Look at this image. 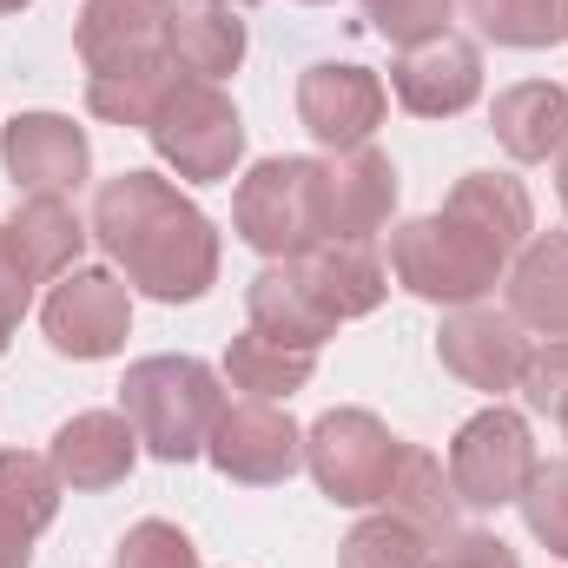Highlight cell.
<instances>
[{
  "label": "cell",
  "mask_w": 568,
  "mask_h": 568,
  "mask_svg": "<svg viewBox=\"0 0 568 568\" xmlns=\"http://www.w3.org/2000/svg\"><path fill=\"white\" fill-rule=\"evenodd\" d=\"M205 456H212V469H219L225 483L272 489V483H284V476L304 463V429L291 424L278 404L245 397V404H225V410H219Z\"/></svg>",
  "instance_id": "cell-11"
},
{
  "label": "cell",
  "mask_w": 568,
  "mask_h": 568,
  "mask_svg": "<svg viewBox=\"0 0 568 568\" xmlns=\"http://www.w3.org/2000/svg\"><path fill=\"white\" fill-rule=\"evenodd\" d=\"M449 219H463L483 245H496L503 258H516L536 232V205H529V185L509 179V172H463L456 192L443 199Z\"/></svg>",
  "instance_id": "cell-19"
},
{
  "label": "cell",
  "mask_w": 568,
  "mask_h": 568,
  "mask_svg": "<svg viewBox=\"0 0 568 568\" xmlns=\"http://www.w3.org/2000/svg\"><path fill=\"white\" fill-rule=\"evenodd\" d=\"M556 429H562V443H568V404H562V410H556Z\"/></svg>",
  "instance_id": "cell-38"
},
{
  "label": "cell",
  "mask_w": 568,
  "mask_h": 568,
  "mask_svg": "<svg viewBox=\"0 0 568 568\" xmlns=\"http://www.w3.org/2000/svg\"><path fill=\"white\" fill-rule=\"evenodd\" d=\"M165 53H172V67L185 80H225V73H239V60H245V20H239V7H219V0L179 7L172 33H165Z\"/></svg>",
  "instance_id": "cell-24"
},
{
  "label": "cell",
  "mask_w": 568,
  "mask_h": 568,
  "mask_svg": "<svg viewBox=\"0 0 568 568\" xmlns=\"http://www.w3.org/2000/svg\"><path fill=\"white\" fill-rule=\"evenodd\" d=\"M390 93H397V106L417 113V120H456V113H469L476 93H483V53H476V40H463V33H429L417 47H397Z\"/></svg>",
  "instance_id": "cell-12"
},
{
  "label": "cell",
  "mask_w": 568,
  "mask_h": 568,
  "mask_svg": "<svg viewBox=\"0 0 568 568\" xmlns=\"http://www.w3.org/2000/svg\"><path fill=\"white\" fill-rule=\"evenodd\" d=\"M20 7H27V0H0V13H20Z\"/></svg>",
  "instance_id": "cell-39"
},
{
  "label": "cell",
  "mask_w": 568,
  "mask_h": 568,
  "mask_svg": "<svg viewBox=\"0 0 568 568\" xmlns=\"http://www.w3.org/2000/svg\"><path fill=\"white\" fill-rule=\"evenodd\" d=\"M311 7H331V0H311Z\"/></svg>",
  "instance_id": "cell-42"
},
{
  "label": "cell",
  "mask_w": 568,
  "mask_h": 568,
  "mask_svg": "<svg viewBox=\"0 0 568 568\" xmlns=\"http://www.w3.org/2000/svg\"><path fill=\"white\" fill-rule=\"evenodd\" d=\"M556 192H562V212H568V145H562V165H556Z\"/></svg>",
  "instance_id": "cell-37"
},
{
  "label": "cell",
  "mask_w": 568,
  "mask_h": 568,
  "mask_svg": "<svg viewBox=\"0 0 568 568\" xmlns=\"http://www.w3.org/2000/svg\"><path fill=\"white\" fill-rule=\"evenodd\" d=\"M390 272L410 297L424 304H483L496 278L509 272V258L496 245H483L463 219L449 212H429V219H410L390 232Z\"/></svg>",
  "instance_id": "cell-4"
},
{
  "label": "cell",
  "mask_w": 568,
  "mask_h": 568,
  "mask_svg": "<svg viewBox=\"0 0 568 568\" xmlns=\"http://www.w3.org/2000/svg\"><path fill=\"white\" fill-rule=\"evenodd\" d=\"M219 7H258V0H219Z\"/></svg>",
  "instance_id": "cell-40"
},
{
  "label": "cell",
  "mask_w": 568,
  "mask_h": 568,
  "mask_svg": "<svg viewBox=\"0 0 568 568\" xmlns=\"http://www.w3.org/2000/svg\"><path fill=\"white\" fill-rule=\"evenodd\" d=\"M87 165H93V145L67 113H20L0 126V172L20 192H60L67 199L87 185Z\"/></svg>",
  "instance_id": "cell-13"
},
{
  "label": "cell",
  "mask_w": 568,
  "mask_h": 568,
  "mask_svg": "<svg viewBox=\"0 0 568 568\" xmlns=\"http://www.w3.org/2000/svg\"><path fill=\"white\" fill-rule=\"evenodd\" d=\"M523 523H529V536H536L549 556L568 562V463L529 476V489H523Z\"/></svg>",
  "instance_id": "cell-30"
},
{
  "label": "cell",
  "mask_w": 568,
  "mask_h": 568,
  "mask_svg": "<svg viewBox=\"0 0 568 568\" xmlns=\"http://www.w3.org/2000/svg\"><path fill=\"white\" fill-rule=\"evenodd\" d=\"M47 463L60 469L67 489L93 496V489H113V483L133 476V463H140V436H133V424H126L120 410H80V417H67V424L53 429Z\"/></svg>",
  "instance_id": "cell-14"
},
{
  "label": "cell",
  "mask_w": 568,
  "mask_h": 568,
  "mask_svg": "<svg viewBox=\"0 0 568 568\" xmlns=\"http://www.w3.org/2000/svg\"><path fill=\"white\" fill-rule=\"evenodd\" d=\"M562 27H568V0H562Z\"/></svg>",
  "instance_id": "cell-41"
},
{
  "label": "cell",
  "mask_w": 568,
  "mask_h": 568,
  "mask_svg": "<svg viewBox=\"0 0 568 568\" xmlns=\"http://www.w3.org/2000/svg\"><path fill=\"white\" fill-rule=\"evenodd\" d=\"M509 317L536 337H568V232H542L516 252Z\"/></svg>",
  "instance_id": "cell-20"
},
{
  "label": "cell",
  "mask_w": 568,
  "mask_h": 568,
  "mask_svg": "<svg viewBox=\"0 0 568 568\" xmlns=\"http://www.w3.org/2000/svg\"><path fill=\"white\" fill-rule=\"evenodd\" d=\"M87 239H93V225H80V212H73L60 192H27V199L13 205V219H7V245H13V258L27 265L33 284L67 278V272L80 265Z\"/></svg>",
  "instance_id": "cell-18"
},
{
  "label": "cell",
  "mask_w": 568,
  "mask_h": 568,
  "mask_svg": "<svg viewBox=\"0 0 568 568\" xmlns=\"http://www.w3.org/2000/svg\"><path fill=\"white\" fill-rule=\"evenodd\" d=\"M324 199H331V239H377L397 212V165L377 145H351L324 159Z\"/></svg>",
  "instance_id": "cell-15"
},
{
  "label": "cell",
  "mask_w": 568,
  "mask_h": 568,
  "mask_svg": "<svg viewBox=\"0 0 568 568\" xmlns=\"http://www.w3.org/2000/svg\"><path fill=\"white\" fill-rule=\"evenodd\" d=\"M311 371H317V351H291L278 337L252 331V324L225 344V384L245 390V397H258V404H284L291 390L311 384Z\"/></svg>",
  "instance_id": "cell-26"
},
{
  "label": "cell",
  "mask_w": 568,
  "mask_h": 568,
  "mask_svg": "<svg viewBox=\"0 0 568 568\" xmlns=\"http://www.w3.org/2000/svg\"><path fill=\"white\" fill-rule=\"evenodd\" d=\"M489 126H496V145H503L509 159L536 165V159H549V152L568 145V93L556 80H523V87L496 93Z\"/></svg>",
  "instance_id": "cell-22"
},
{
  "label": "cell",
  "mask_w": 568,
  "mask_h": 568,
  "mask_svg": "<svg viewBox=\"0 0 568 568\" xmlns=\"http://www.w3.org/2000/svg\"><path fill=\"white\" fill-rule=\"evenodd\" d=\"M33 562V529H20L13 516H0V568H27Z\"/></svg>",
  "instance_id": "cell-36"
},
{
  "label": "cell",
  "mask_w": 568,
  "mask_h": 568,
  "mask_svg": "<svg viewBox=\"0 0 568 568\" xmlns=\"http://www.w3.org/2000/svg\"><path fill=\"white\" fill-rule=\"evenodd\" d=\"M404 436H390L371 410H331L304 429V469L337 509H371L384 503V483L397 469Z\"/></svg>",
  "instance_id": "cell-7"
},
{
  "label": "cell",
  "mask_w": 568,
  "mask_h": 568,
  "mask_svg": "<svg viewBox=\"0 0 568 568\" xmlns=\"http://www.w3.org/2000/svg\"><path fill=\"white\" fill-rule=\"evenodd\" d=\"M449 13H456V0H364V20L384 40H397V47H417L429 33H449Z\"/></svg>",
  "instance_id": "cell-32"
},
{
  "label": "cell",
  "mask_w": 568,
  "mask_h": 568,
  "mask_svg": "<svg viewBox=\"0 0 568 568\" xmlns=\"http://www.w3.org/2000/svg\"><path fill=\"white\" fill-rule=\"evenodd\" d=\"M219 410H225L219 371L199 357H140L120 384V417L133 424L145 456H159V463L205 456Z\"/></svg>",
  "instance_id": "cell-2"
},
{
  "label": "cell",
  "mask_w": 568,
  "mask_h": 568,
  "mask_svg": "<svg viewBox=\"0 0 568 568\" xmlns=\"http://www.w3.org/2000/svg\"><path fill=\"white\" fill-rule=\"evenodd\" d=\"M185 73L172 67V53H140V60H113L87 73V106L106 126H152L159 100L179 87Z\"/></svg>",
  "instance_id": "cell-23"
},
{
  "label": "cell",
  "mask_w": 568,
  "mask_h": 568,
  "mask_svg": "<svg viewBox=\"0 0 568 568\" xmlns=\"http://www.w3.org/2000/svg\"><path fill=\"white\" fill-rule=\"evenodd\" d=\"M337 568H429V542L397 516H371L344 536Z\"/></svg>",
  "instance_id": "cell-29"
},
{
  "label": "cell",
  "mask_w": 568,
  "mask_h": 568,
  "mask_svg": "<svg viewBox=\"0 0 568 568\" xmlns=\"http://www.w3.org/2000/svg\"><path fill=\"white\" fill-rule=\"evenodd\" d=\"M291 272L311 284V297H317L337 324L371 317V311L384 304V291H390V272H384L377 245H364V239H324V245H311L304 258H291Z\"/></svg>",
  "instance_id": "cell-16"
},
{
  "label": "cell",
  "mask_w": 568,
  "mask_h": 568,
  "mask_svg": "<svg viewBox=\"0 0 568 568\" xmlns=\"http://www.w3.org/2000/svg\"><path fill=\"white\" fill-rule=\"evenodd\" d=\"M523 404L536 410V417H549L556 424V410L568 404V337H549L536 357H529V371H523Z\"/></svg>",
  "instance_id": "cell-33"
},
{
  "label": "cell",
  "mask_w": 568,
  "mask_h": 568,
  "mask_svg": "<svg viewBox=\"0 0 568 568\" xmlns=\"http://www.w3.org/2000/svg\"><path fill=\"white\" fill-rule=\"evenodd\" d=\"M113 568H199V549H192V536H185L179 523L145 516V523L126 529V542H120Z\"/></svg>",
  "instance_id": "cell-31"
},
{
  "label": "cell",
  "mask_w": 568,
  "mask_h": 568,
  "mask_svg": "<svg viewBox=\"0 0 568 568\" xmlns=\"http://www.w3.org/2000/svg\"><path fill=\"white\" fill-rule=\"evenodd\" d=\"M27 304H33V278H27V265L13 258L7 225H0V357H7V344H13V331H20V317H27Z\"/></svg>",
  "instance_id": "cell-35"
},
{
  "label": "cell",
  "mask_w": 568,
  "mask_h": 568,
  "mask_svg": "<svg viewBox=\"0 0 568 568\" xmlns=\"http://www.w3.org/2000/svg\"><path fill=\"white\" fill-rule=\"evenodd\" d=\"M172 13H179V0H87L80 7V27H73V47H80L87 73L93 67H113V60L165 53Z\"/></svg>",
  "instance_id": "cell-17"
},
{
  "label": "cell",
  "mask_w": 568,
  "mask_h": 568,
  "mask_svg": "<svg viewBox=\"0 0 568 568\" xmlns=\"http://www.w3.org/2000/svg\"><path fill=\"white\" fill-rule=\"evenodd\" d=\"M384 113H390V87L371 67H357V60H317L297 80V120H304L311 140L331 145V152L371 145V133L384 126Z\"/></svg>",
  "instance_id": "cell-9"
},
{
  "label": "cell",
  "mask_w": 568,
  "mask_h": 568,
  "mask_svg": "<svg viewBox=\"0 0 568 568\" xmlns=\"http://www.w3.org/2000/svg\"><path fill=\"white\" fill-rule=\"evenodd\" d=\"M60 469L33 449H0V516H13L20 529H47L60 516Z\"/></svg>",
  "instance_id": "cell-27"
},
{
  "label": "cell",
  "mask_w": 568,
  "mask_h": 568,
  "mask_svg": "<svg viewBox=\"0 0 568 568\" xmlns=\"http://www.w3.org/2000/svg\"><path fill=\"white\" fill-rule=\"evenodd\" d=\"M463 13L496 47H556V40H568L562 0H463Z\"/></svg>",
  "instance_id": "cell-28"
},
{
  "label": "cell",
  "mask_w": 568,
  "mask_h": 568,
  "mask_svg": "<svg viewBox=\"0 0 568 568\" xmlns=\"http://www.w3.org/2000/svg\"><path fill=\"white\" fill-rule=\"evenodd\" d=\"M40 331L60 357H80V364L113 357L133 331V284H120V272H100V265H73L47 291Z\"/></svg>",
  "instance_id": "cell-8"
},
{
  "label": "cell",
  "mask_w": 568,
  "mask_h": 568,
  "mask_svg": "<svg viewBox=\"0 0 568 568\" xmlns=\"http://www.w3.org/2000/svg\"><path fill=\"white\" fill-rule=\"evenodd\" d=\"M145 140H152V152H159L179 179L212 185V179H232V165L245 159V120H239V106L219 93V80H179V87L159 100Z\"/></svg>",
  "instance_id": "cell-5"
},
{
  "label": "cell",
  "mask_w": 568,
  "mask_h": 568,
  "mask_svg": "<svg viewBox=\"0 0 568 568\" xmlns=\"http://www.w3.org/2000/svg\"><path fill=\"white\" fill-rule=\"evenodd\" d=\"M536 469H542V456H536L529 417H516L509 404L476 410L449 443V483H456L463 509H509V503H523Z\"/></svg>",
  "instance_id": "cell-6"
},
{
  "label": "cell",
  "mask_w": 568,
  "mask_h": 568,
  "mask_svg": "<svg viewBox=\"0 0 568 568\" xmlns=\"http://www.w3.org/2000/svg\"><path fill=\"white\" fill-rule=\"evenodd\" d=\"M436 357H443V371H449V377H463L469 390L503 397V390H516V384H523V371H529L536 344H529V331H523L509 311L456 304V311L443 317V331H436Z\"/></svg>",
  "instance_id": "cell-10"
},
{
  "label": "cell",
  "mask_w": 568,
  "mask_h": 568,
  "mask_svg": "<svg viewBox=\"0 0 568 568\" xmlns=\"http://www.w3.org/2000/svg\"><path fill=\"white\" fill-rule=\"evenodd\" d=\"M456 509H463V503H456V483H449L443 456L404 443V449H397V469H390V483H384V516L410 523L429 549H436L443 536H456Z\"/></svg>",
  "instance_id": "cell-21"
},
{
  "label": "cell",
  "mask_w": 568,
  "mask_h": 568,
  "mask_svg": "<svg viewBox=\"0 0 568 568\" xmlns=\"http://www.w3.org/2000/svg\"><path fill=\"white\" fill-rule=\"evenodd\" d=\"M93 239L126 272V284L159 304H192L219 278L212 219L159 172H120L93 192Z\"/></svg>",
  "instance_id": "cell-1"
},
{
  "label": "cell",
  "mask_w": 568,
  "mask_h": 568,
  "mask_svg": "<svg viewBox=\"0 0 568 568\" xmlns=\"http://www.w3.org/2000/svg\"><path fill=\"white\" fill-rule=\"evenodd\" d=\"M232 232L265 258H304L331 239V199H324V159H258L232 192Z\"/></svg>",
  "instance_id": "cell-3"
},
{
  "label": "cell",
  "mask_w": 568,
  "mask_h": 568,
  "mask_svg": "<svg viewBox=\"0 0 568 568\" xmlns=\"http://www.w3.org/2000/svg\"><path fill=\"white\" fill-rule=\"evenodd\" d=\"M245 311H252V331H265V337H278L291 351H317L331 331H337V317L311 297V284L297 278L291 265H265L252 291H245Z\"/></svg>",
  "instance_id": "cell-25"
},
{
  "label": "cell",
  "mask_w": 568,
  "mask_h": 568,
  "mask_svg": "<svg viewBox=\"0 0 568 568\" xmlns=\"http://www.w3.org/2000/svg\"><path fill=\"white\" fill-rule=\"evenodd\" d=\"M429 568H523V556L489 529H456L429 549Z\"/></svg>",
  "instance_id": "cell-34"
}]
</instances>
